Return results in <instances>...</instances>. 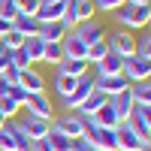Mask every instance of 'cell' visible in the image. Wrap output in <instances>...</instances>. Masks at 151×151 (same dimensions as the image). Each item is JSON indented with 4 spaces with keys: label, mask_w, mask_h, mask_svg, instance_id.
<instances>
[{
    "label": "cell",
    "mask_w": 151,
    "mask_h": 151,
    "mask_svg": "<svg viewBox=\"0 0 151 151\" xmlns=\"http://www.w3.org/2000/svg\"><path fill=\"white\" fill-rule=\"evenodd\" d=\"M112 18L118 21V27H148V21H151V3H142V6H130V3H124L121 9L112 12Z\"/></svg>",
    "instance_id": "obj_1"
},
{
    "label": "cell",
    "mask_w": 151,
    "mask_h": 151,
    "mask_svg": "<svg viewBox=\"0 0 151 151\" xmlns=\"http://www.w3.org/2000/svg\"><path fill=\"white\" fill-rule=\"evenodd\" d=\"M106 48H109V55H115V58H130L133 55V48H136V36L127 33V30H115V33H109L106 36Z\"/></svg>",
    "instance_id": "obj_2"
},
{
    "label": "cell",
    "mask_w": 151,
    "mask_h": 151,
    "mask_svg": "<svg viewBox=\"0 0 151 151\" xmlns=\"http://www.w3.org/2000/svg\"><path fill=\"white\" fill-rule=\"evenodd\" d=\"M121 76L127 82H148L151 79V60H142V58H136V55L124 58L121 60Z\"/></svg>",
    "instance_id": "obj_3"
},
{
    "label": "cell",
    "mask_w": 151,
    "mask_h": 151,
    "mask_svg": "<svg viewBox=\"0 0 151 151\" xmlns=\"http://www.w3.org/2000/svg\"><path fill=\"white\" fill-rule=\"evenodd\" d=\"M115 139H118V151H139L142 142H148V139H139V133L130 127V121H121L115 127Z\"/></svg>",
    "instance_id": "obj_4"
},
{
    "label": "cell",
    "mask_w": 151,
    "mask_h": 151,
    "mask_svg": "<svg viewBox=\"0 0 151 151\" xmlns=\"http://www.w3.org/2000/svg\"><path fill=\"white\" fill-rule=\"evenodd\" d=\"M127 88H130V82L124 79V76H97V79H94V91H100L109 100L118 97L121 91H127Z\"/></svg>",
    "instance_id": "obj_5"
},
{
    "label": "cell",
    "mask_w": 151,
    "mask_h": 151,
    "mask_svg": "<svg viewBox=\"0 0 151 151\" xmlns=\"http://www.w3.org/2000/svg\"><path fill=\"white\" fill-rule=\"evenodd\" d=\"M94 91V79L91 76H82L79 82H76V88H73V94L70 97H64V109H70V112H76L85 100H88V94Z\"/></svg>",
    "instance_id": "obj_6"
},
{
    "label": "cell",
    "mask_w": 151,
    "mask_h": 151,
    "mask_svg": "<svg viewBox=\"0 0 151 151\" xmlns=\"http://www.w3.org/2000/svg\"><path fill=\"white\" fill-rule=\"evenodd\" d=\"M52 130L55 133H64V136H70V139L76 142V139H82V118L76 115V112H67V115H60L55 124H52Z\"/></svg>",
    "instance_id": "obj_7"
},
{
    "label": "cell",
    "mask_w": 151,
    "mask_h": 151,
    "mask_svg": "<svg viewBox=\"0 0 151 151\" xmlns=\"http://www.w3.org/2000/svg\"><path fill=\"white\" fill-rule=\"evenodd\" d=\"M148 112H151V106H136L133 103V112L127 118L130 127L139 133V139H148V136H151V115H148Z\"/></svg>",
    "instance_id": "obj_8"
},
{
    "label": "cell",
    "mask_w": 151,
    "mask_h": 151,
    "mask_svg": "<svg viewBox=\"0 0 151 151\" xmlns=\"http://www.w3.org/2000/svg\"><path fill=\"white\" fill-rule=\"evenodd\" d=\"M60 48H64V58L67 60H85V55H88V45L76 36L73 30L70 33H64V40H60Z\"/></svg>",
    "instance_id": "obj_9"
},
{
    "label": "cell",
    "mask_w": 151,
    "mask_h": 151,
    "mask_svg": "<svg viewBox=\"0 0 151 151\" xmlns=\"http://www.w3.org/2000/svg\"><path fill=\"white\" fill-rule=\"evenodd\" d=\"M73 33L79 36L85 45H94V42H100V40H106V33H103V27H100V21H82V24H76Z\"/></svg>",
    "instance_id": "obj_10"
},
{
    "label": "cell",
    "mask_w": 151,
    "mask_h": 151,
    "mask_svg": "<svg viewBox=\"0 0 151 151\" xmlns=\"http://www.w3.org/2000/svg\"><path fill=\"white\" fill-rule=\"evenodd\" d=\"M24 109H27L33 118L52 121V103H48V97H45V94H30V97H27V103H24Z\"/></svg>",
    "instance_id": "obj_11"
},
{
    "label": "cell",
    "mask_w": 151,
    "mask_h": 151,
    "mask_svg": "<svg viewBox=\"0 0 151 151\" xmlns=\"http://www.w3.org/2000/svg\"><path fill=\"white\" fill-rule=\"evenodd\" d=\"M64 12H67V0H42L36 18H40V24H45V21H60Z\"/></svg>",
    "instance_id": "obj_12"
},
{
    "label": "cell",
    "mask_w": 151,
    "mask_h": 151,
    "mask_svg": "<svg viewBox=\"0 0 151 151\" xmlns=\"http://www.w3.org/2000/svg\"><path fill=\"white\" fill-rule=\"evenodd\" d=\"M21 130H24V136H27V142H33V139H42V136L52 130V121H42V118L27 115L24 124H21Z\"/></svg>",
    "instance_id": "obj_13"
},
{
    "label": "cell",
    "mask_w": 151,
    "mask_h": 151,
    "mask_svg": "<svg viewBox=\"0 0 151 151\" xmlns=\"http://www.w3.org/2000/svg\"><path fill=\"white\" fill-rule=\"evenodd\" d=\"M18 85H21L27 94H42V85H45V82H42V76L36 73V70L27 67V70H21V73H18Z\"/></svg>",
    "instance_id": "obj_14"
},
{
    "label": "cell",
    "mask_w": 151,
    "mask_h": 151,
    "mask_svg": "<svg viewBox=\"0 0 151 151\" xmlns=\"http://www.w3.org/2000/svg\"><path fill=\"white\" fill-rule=\"evenodd\" d=\"M109 106L115 109L118 121H127V118H130V112H133V97H130V91H121L118 97H112V100H109Z\"/></svg>",
    "instance_id": "obj_15"
},
{
    "label": "cell",
    "mask_w": 151,
    "mask_h": 151,
    "mask_svg": "<svg viewBox=\"0 0 151 151\" xmlns=\"http://www.w3.org/2000/svg\"><path fill=\"white\" fill-rule=\"evenodd\" d=\"M12 27L27 40V36H36V33H40V18H36V15H15Z\"/></svg>",
    "instance_id": "obj_16"
},
{
    "label": "cell",
    "mask_w": 151,
    "mask_h": 151,
    "mask_svg": "<svg viewBox=\"0 0 151 151\" xmlns=\"http://www.w3.org/2000/svg\"><path fill=\"white\" fill-rule=\"evenodd\" d=\"M106 103H109V97H103L100 91H91V94H88V100H85V103L76 109V112H79V115H97V112L103 109Z\"/></svg>",
    "instance_id": "obj_17"
},
{
    "label": "cell",
    "mask_w": 151,
    "mask_h": 151,
    "mask_svg": "<svg viewBox=\"0 0 151 151\" xmlns=\"http://www.w3.org/2000/svg\"><path fill=\"white\" fill-rule=\"evenodd\" d=\"M88 70H91V64L88 60H60L58 64V73H64V76H73V79H82V76H88Z\"/></svg>",
    "instance_id": "obj_18"
},
{
    "label": "cell",
    "mask_w": 151,
    "mask_h": 151,
    "mask_svg": "<svg viewBox=\"0 0 151 151\" xmlns=\"http://www.w3.org/2000/svg\"><path fill=\"white\" fill-rule=\"evenodd\" d=\"M64 33L67 30L60 27V21H45V24H40V33H36V36H40L42 42H60Z\"/></svg>",
    "instance_id": "obj_19"
},
{
    "label": "cell",
    "mask_w": 151,
    "mask_h": 151,
    "mask_svg": "<svg viewBox=\"0 0 151 151\" xmlns=\"http://www.w3.org/2000/svg\"><path fill=\"white\" fill-rule=\"evenodd\" d=\"M130 97L136 106H151V85L148 82H130Z\"/></svg>",
    "instance_id": "obj_20"
},
{
    "label": "cell",
    "mask_w": 151,
    "mask_h": 151,
    "mask_svg": "<svg viewBox=\"0 0 151 151\" xmlns=\"http://www.w3.org/2000/svg\"><path fill=\"white\" fill-rule=\"evenodd\" d=\"M100 151H118V139H115V130H103L100 127L97 133H94V139H91Z\"/></svg>",
    "instance_id": "obj_21"
},
{
    "label": "cell",
    "mask_w": 151,
    "mask_h": 151,
    "mask_svg": "<svg viewBox=\"0 0 151 151\" xmlns=\"http://www.w3.org/2000/svg\"><path fill=\"white\" fill-rule=\"evenodd\" d=\"M97 76H121V58L115 55H106L103 60H97Z\"/></svg>",
    "instance_id": "obj_22"
},
{
    "label": "cell",
    "mask_w": 151,
    "mask_h": 151,
    "mask_svg": "<svg viewBox=\"0 0 151 151\" xmlns=\"http://www.w3.org/2000/svg\"><path fill=\"white\" fill-rule=\"evenodd\" d=\"M94 118H97V124H100V127H103V130H115L118 124H121V121H118V115H115V109H112L109 103H106L103 109H100V112H97Z\"/></svg>",
    "instance_id": "obj_23"
},
{
    "label": "cell",
    "mask_w": 151,
    "mask_h": 151,
    "mask_svg": "<svg viewBox=\"0 0 151 151\" xmlns=\"http://www.w3.org/2000/svg\"><path fill=\"white\" fill-rule=\"evenodd\" d=\"M94 0H76V9H73V15H76V21H94Z\"/></svg>",
    "instance_id": "obj_24"
},
{
    "label": "cell",
    "mask_w": 151,
    "mask_h": 151,
    "mask_svg": "<svg viewBox=\"0 0 151 151\" xmlns=\"http://www.w3.org/2000/svg\"><path fill=\"white\" fill-rule=\"evenodd\" d=\"M64 60V48H60V42H45L42 45V64H60Z\"/></svg>",
    "instance_id": "obj_25"
},
{
    "label": "cell",
    "mask_w": 151,
    "mask_h": 151,
    "mask_svg": "<svg viewBox=\"0 0 151 151\" xmlns=\"http://www.w3.org/2000/svg\"><path fill=\"white\" fill-rule=\"evenodd\" d=\"M76 82H79V79L58 73V76H55V91H58V97H60V100H64V97H70V94H73V88H76Z\"/></svg>",
    "instance_id": "obj_26"
},
{
    "label": "cell",
    "mask_w": 151,
    "mask_h": 151,
    "mask_svg": "<svg viewBox=\"0 0 151 151\" xmlns=\"http://www.w3.org/2000/svg\"><path fill=\"white\" fill-rule=\"evenodd\" d=\"M42 40L40 36H27V40H24V52H27V58H30V64L33 60H42Z\"/></svg>",
    "instance_id": "obj_27"
},
{
    "label": "cell",
    "mask_w": 151,
    "mask_h": 151,
    "mask_svg": "<svg viewBox=\"0 0 151 151\" xmlns=\"http://www.w3.org/2000/svg\"><path fill=\"white\" fill-rule=\"evenodd\" d=\"M0 45L9 48V52H15V48H21V45H24V36H21L15 27H12V30H6L3 36H0Z\"/></svg>",
    "instance_id": "obj_28"
},
{
    "label": "cell",
    "mask_w": 151,
    "mask_h": 151,
    "mask_svg": "<svg viewBox=\"0 0 151 151\" xmlns=\"http://www.w3.org/2000/svg\"><path fill=\"white\" fill-rule=\"evenodd\" d=\"M48 142H52V148H55V151H73V145H76L70 136L55 133V130H48Z\"/></svg>",
    "instance_id": "obj_29"
},
{
    "label": "cell",
    "mask_w": 151,
    "mask_h": 151,
    "mask_svg": "<svg viewBox=\"0 0 151 151\" xmlns=\"http://www.w3.org/2000/svg\"><path fill=\"white\" fill-rule=\"evenodd\" d=\"M106 55H109L106 40H100V42H94V45H88V55H85V60H88V64H97V60H103Z\"/></svg>",
    "instance_id": "obj_30"
},
{
    "label": "cell",
    "mask_w": 151,
    "mask_h": 151,
    "mask_svg": "<svg viewBox=\"0 0 151 151\" xmlns=\"http://www.w3.org/2000/svg\"><path fill=\"white\" fill-rule=\"evenodd\" d=\"M18 109H21V106H18L9 94H6V97H0V115H3L6 121H12V118H15V112H18Z\"/></svg>",
    "instance_id": "obj_31"
},
{
    "label": "cell",
    "mask_w": 151,
    "mask_h": 151,
    "mask_svg": "<svg viewBox=\"0 0 151 151\" xmlns=\"http://www.w3.org/2000/svg\"><path fill=\"white\" fill-rule=\"evenodd\" d=\"M133 55H136V58H142V60H151V36H148V33L136 40V48H133Z\"/></svg>",
    "instance_id": "obj_32"
},
{
    "label": "cell",
    "mask_w": 151,
    "mask_h": 151,
    "mask_svg": "<svg viewBox=\"0 0 151 151\" xmlns=\"http://www.w3.org/2000/svg\"><path fill=\"white\" fill-rule=\"evenodd\" d=\"M9 130H12V139H15V151H27V136H24L21 124L9 121Z\"/></svg>",
    "instance_id": "obj_33"
},
{
    "label": "cell",
    "mask_w": 151,
    "mask_h": 151,
    "mask_svg": "<svg viewBox=\"0 0 151 151\" xmlns=\"http://www.w3.org/2000/svg\"><path fill=\"white\" fill-rule=\"evenodd\" d=\"M15 15H18V3L15 0H0V18L15 21Z\"/></svg>",
    "instance_id": "obj_34"
},
{
    "label": "cell",
    "mask_w": 151,
    "mask_h": 151,
    "mask_svg": "<svg viewBox=\"0 0 151 151\" xmlns=\"http://www.w3.org/2000/svg\"><path fill=\"white\" fill-rule=\"evenodd\" d=\"M15 3H18V15H36L42 0H15Z\"/></svg>",
    "instance_id": "obj_35"
},
{
    "label": "cell",
    "mask_w": 151,
    "mask_h": 151,
    "mask_svg": "<svg viewBox=\"0 0 151 151\" xmlns=\"http://www.w3.org/2000/svg\"><path fill=\"white\" fill-rule=\"evenodd\" d=\"M127 0H94V9L97 12H115V9H121Z\"/></svg>",
    "instance_id": "obj_36"
},
{
    "label": "cell",
    "mask_w": 151,
    "mask_h": 151,
    "mask_svg": "<svg viewBox=\"0 0 151 151\" xmlns=\"http://www.w3.org/2000/svg\"><path fill=\"white\" fill-rule=\"evenodd\" d=\"M6 94H9L12 100H15V103H18L21 109H24V103H27V97H30V94H27V91H24V88H21V85H9V91H6Z\"/></svg>",
    "instance_id": "obj_37"
},
{
    "label": "cell",
    "mask_w": 151,
    "mask_h": 151,
    "mask_svg": "<svg viewBox=\"0 0 151 151\" xmlns=\"http://www.w3.org/2000/svg\"><path fill=\"white\" fill-rule=\"evenodd\" d=\"M18 73H21L18 67H12V64H9V67H6L3 73H0V76H3V79H6L9 85H18Z\"/></svg>",
    "instance_id": "obj_38"
},
{
    "label": "cell",
    "mask_w": 151,
    "mask_h": 151,
    "mask_svg": "<svg viewBox=\"0 0 151 151\" xmlns=\"http://www.w3.org/2000/svg\"><path fill=\"white\" fill-rule=\"evenodd\" d=\"M73 151H100L94 142H88V139H76V145H73Z\"/></svg>",
    "instance_id": "obj_39"
},
{
    "label": "cell",
    "mask_w": 151,
    "mask_h": 151,
    "mask_svg": "<svg viewBox=\"0 0 151 151\" xmlns=\"http://www.w3.org/2000/svg\"><path fill=\"white\" fill-rule=\"evenodd\" d=\"M9 67V48H3V45H0V73H3Z\"/></svg>",
    "instance_id": "obj_40"
},
{
    "label": "cell",
    "mask_w": 151,
    "mask_h": 151,
    "mask_svg": "<svg viewBox=\"0 0 151 151\" xmlns=\"http://www.w3.org/2000/svg\"><path fill=\"white\" fill-rule=\"evenodd\" d=\"M6 91H9V82L3 79V76H0V97H6Z\"/></svg>",
    "instance_id": "obj_41"
},
{
    "label": "cell",
    "mask_w": 151,
    "mask_h": 151,
    "mask_svg": "<svg viewBox=\"0 0 151 151\" xmlns=\"http://www.w3.org/2000/svg\"><path fill=\"white\" fill-rule=\"evenodd\" d=\"M130 6H142V3H148V0H127Z\"/></svg>",
    "instance_id": "obj_42"
}]
</instances>
